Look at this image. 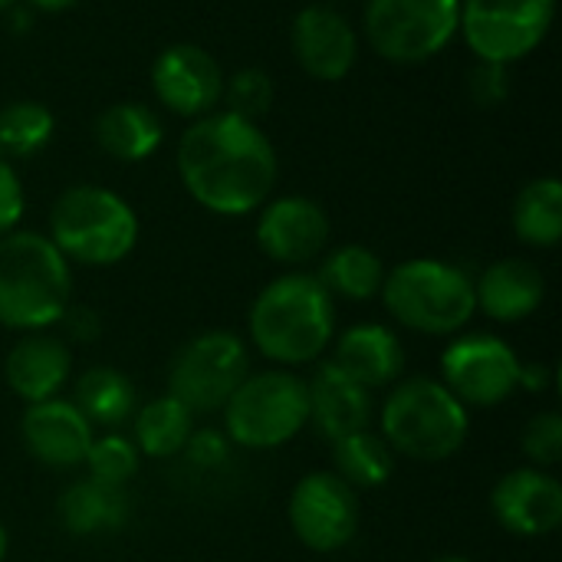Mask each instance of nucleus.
I'll return each mask as SVG.
<instances>
[{
  "label": "nucleus",
  "mask_w": 562,
  "mask_h": 562,
  "mask_svg": "<svg viewBox=\"0 0 562 562\" xmlns=\"http://www.w3.org/2000/svg\"><path fill=\"white\" fill-rule=\"evenodd\" d=\"M290 49L300 69L316 82H342L359 63V36L346 13L310 3L293 16Z\"/></svg>",
  "instance_id": "15"
},
{
  "label": "nucleus",
  "mask_w": 562,
  "mask_h": 562,
  "mask_svg": "<svg viewBox=\"0 0 562 562\" xmlns=\"http://www.w3.org/2000/svg\"><path fill=\"white\" fill-rule=\"evenodd\" d=\"M53 247L82 267H115L138 244V214L102 184H72L49 207Z\"/></svg>",
  "instance_id": "5"
},
{
  "label": "nucleus",
  "mask_w": 562,
  "mask_h": 562,
  "mask_svg": "<svg viewBox=\"0 0 562 562\" xmlns=\"http://www.w3.org/2000/svg\"><path fill=\"white\" fill-rule=\"evenodd\" d=\"M362 26L382 59L398 66L428 63L458 36L461 0H369Z\"/></svg>",
  "instance_id": "8"
},
{
  "label": "nucleus",
  "mask_w": 562,
  "mask_h": 562,
  "mask_svg": "<svg viewBox=\"0 0 562 562\" xmlns=\"http://www.w3.org/2000/svg\"><path fill=\"white\" fill-rule=\"evenodd\" d=\"M20 438L33 461L53 471H72V468H82L95 431L86 422V415L59 395V398L26 405L23 422H20Z\"/></svg>",
  "instance_id": "17"
},
{
  "label": "nucleus",
  "mask_w": 562,
  "mask_h": 562,
  "mask_svg": "<svg viewBox=\"0 0 562 562\" xmlns=\"http://www.w3.org/2000/svg\"><path fill=\"white\" fill-rule=\"evenodd\" d=\"M273 95H277L273 79L260 66H244V69H237L231 76H224L221 102H224L227 112H234L240 119H250V122L263 119L273 109Z\"/></svg>",
  "instance_id": "31"
},
{
  "label": "nucleus",
  "mask_w": 562,
  "mask_h": 562,
  "mask_svg": "<svg viewBox=\"0 0 562 562\" xmlns=\"http://www.w3.org/2000/svg\"><path fill=\"white\" fill-rule=\"evenodd\" d=\"M7 553H10V533H7V527L0 524V562L7 560Z\"/></svg>",
  "instance_id": "36"
},
{
  "label": "nucleus",
  "mask_w": 562,
  "mask_h": 562,
  "mask_svg": "<svg viewBox=\"0 0 562 562\" xmlns=\"http://www.w3.org/2000/svg\"><path fill=\"white\" fill-rule=\"evenodd\" d=\"M491 510L514 537H550L562 524V484L550 471L517 468L494 484Z\"/></svg>",
  "instance_id": "16"
},
{
  "label": "nucleus",
  "mask_w": 562,
  "mask_h": 562,
  "mask_svg": "<svg viewBox=\"0 0 562 562\" xmlns=\"http://www.w3.org/2000/svg\"><path fill=\"white\" fill-rule=\"evenodd\" d=\"M520 356L494 333H458L441 352V382L464 408H497L520 389Z\"/></svg>",
  "instance_id": "11"
},
{
  "label": "nucleus",
  "mask_w": 562,
  "mask_h": 562,
  "mask_svg": "<svg viewBox=\"0 0 562 562\" xmlns=\"http://www.w3.org/2000/svg\"><path fill=\"white\" fill-rule=\"evenodd\" d=\"M514 234L537 250H550L562 240V181L547 175L533 178L514 201Z\"/></svg>",
  "instance_id": "27"
},
{
  "label": "nucleus",
  "mask_w": 562,
  "mask_h": 562,
  "mask_svg": "<svg viewBox=\"0 0 562 562\" xmlns=\"http://www.w3.org/2000/svg\"><path fill=\"white\" fill-rule=\"evenodd\" d=\"M224 431L247 451H273L290 445L310 422L306 382L290 369L247 375L227 398Z\"/></svg>",
  "instance_id": "7"
},
{
  "label": "nucleus",
  "mask_w": 562,
  "mask_h": 562,
  "mask_svg": "<svg viewBox=\"0 0 562 562\" xmlns=\"http://www.w3.org/2000/svg\"><path fill=\"white\" fill-rule=\"evenodd\" d=\"M72 300V267L46 234L10 231L0 237V326L43 333Z\"/></svg>",
  "instance_id": "3"
},
{
  "label": "nucleus",
  "mask_w": 562,
  "mask_h": 562,
  "mask_svg": "<svg viewBox=\"0 0 562 562\" xmlns=\"http://www.w3.org/2000/svg\"><path fill=\"white\" fill-rule=\"evenodd\" d=\"M69 375H72L69 346L56 336H46V333H26L10 349V356L3 362L7 389L26 405L59 398Z\"/></svg>",
  "instance_id": "19"
},
{
  "label": "nucleus",
  "mask_w": 562,
  "mask_h": 562,
  "mask_svg": "<svg viewBox=\"0 0 562 562\" xmlns=\"http://www.w3.org/2000/svg\"><path fill=\"white\" fill-rule=\"evenodd\" d=\"M151 92L168 112L194 122L221 105L224 69L204 46L171 43L151 63Z\"/></svg>",
  "instance_id": "14"
},
{
  "label": "nucleus",
  "mask_w": 562,
  "mask_h": 562,
  "mask_svg": "<svg viewBox=\"0 0 562 562\" xmlns=\"http://www.w3.org/2000/svg\"><path fill=\"white\" fill-rule=\"evenodd\" d=\"M379 435L395 458L441 464L464 448L471 435V415L441 379L418 375L395 382L379 412Z\"/></svg>",
  "instance_id": "4"
},
{
  "label": "nucleus",
  "mask_w": 562,
  "mask_h": 562,
  "mask_svg": "<svg viewBox=\"0 0 562 562\" xmlns=\"http://www.w3.org/2000/svg\"><path fill=\"white\" fill-rule=\"evenodd\" d=\"M23 207H26V198H23L20 175L13 171L10 161L0 158V237L16 231V224L23 217Z\"/></svg>",
  "instance_id": "33"
},
{
  "label": "nucleus",
  "mask_w": 562,
  "mask_h": 562,
  "mask_svg": "<svg viewBox=\"0 0 562 562\" xmlns=\"http://www.w3.org/2000/svg\"><path fill=\"white\" fill-rule=\"evenodd\" d=\"M435 562H471L468 557H441V560H435Z\"/></svg>",
  "instance_id": "37"
},
{
  "label": "nucleus",
  "mask_w": 562,
  "mask_h": 562,
  "mask_svg": "<svg viewBox=\"0 0 562 562\" xmlns=\"http://www.w3.org/2000/svg\"><path fill=\"white\" fill-rule=\"evenodd\" d=\"M557 0H461V26L477 63L514 66L550 33Z\"/></svg>",
  "instance_id": "10"
},
{
  "label": "nucleus",
  "mask_w": 562,
  "mask_h": 562,
  "mask_svg": "<svg viewBox=\"0 0 562 562\" xmlns=\"http://www.w3.org/2000/svg\"><path fill=\"white\" fill-rule=\"evenodd\" d=\"M336 362L346 375H352L369 392L392 389L405 372V349L395 329L379 323H359L346 329L336 342Z\"/></svg>",
  "instance_id": "21"
},
{
  "label": "nucleus",
  "mask_w": 562,
  "mask_h": 562,
  "mask_svg": "<svg viewBox=\"0 0 562 562\" xmlns=\"http://www.w3.org/2000/svg\"><path fill=\"white\" fill-rule=\"evenodd\" d=\"M175 165L184 191L217 217L260 211L280 175L277 148L267 132L227 109H214L181 132Z\"/></svg>",
  "instance_id": "1"
},
{
  "label": "nucleus",
  "mask_w": 562,
  "mask_h": 562,
  "mask_svg": "<svg viewBox=\"0 0 562 562\" xmlns=\"http://www.w3.org/2000/svg\"><path fill=\"white\" fill-rule=\"evenodd\" d=\"M250 375L247 346L227 329H211L188 339L168 369V395L191 415H214L227 405L237 385Z\"/></svg>",
  "instance_id": "9"
},
{
  "label": "nucleus",
  "mask_w": 562,
  "mask_h": 562,
  "mask_svg": "<svg viewBox=\"0 0 562 562\" xmlns=\"http://www.w3.org/2000/svg\"><path fill=\"white\" fill-rule=\"evenodd\" d=\"M13 3H16V0H0V13H7V10H10Z\"/></svg>",
  "instance_id": "38"
},
{
  "label": "nucleus",
  "mask_w": 562,
  "mask_h": 562,
  "mask_svg": "<svg viewBox=\"0 0 562 562\" xmlns=\"http://www.w3.org/2000/svg\"><path fill=\"white\" fill-rule=\"evenodd\" d=\"M56 119L53 112L36 99H16L0 109V158L3 161H23L40 155L53 138Z\"/></svg>",
  "instance_id": "29"
},
{
  "label": "nucleus",
  "mask_w": 562,
  "mask_h": 562,
  "mask_svg": "<svg viewBox=\"0 0 562 562\" xmlns=\"http://www.w3.org/2000/svg\"><path fill=\"white\" fill-rule=\"evenodd\" d=\"M286 517L306 550L339 553L359 533V494L333 471H313L290 491Z\"/></svg>",
  "instance_id": "12"
},
{
  "label": "nucleus",
  "mask_w": 562,
  "mask_h": 562,
  "mask_svg": "<svg viewBox=\"0 0 562 562\" xmlns=\"http://www.w3.org/2000/svg\"><path fill=\"white\" fill-rule=\"evenodd\" d=\"M329 234L333 224L326 207L303 194L270 198L254 227L260 254L280 267H306L319 260L329 247Z\"/></svg>",
  "instance_id": "13"
},
{
  "label": "nucleus",
  "mask_w": 562,
  "mask_h": 562,
  "mask_svg": "<svg viewBox=\"0 0 562 562\" xmlns=\"http://www.w3.org/2000/svg\"><path fill=\"white\" fill-rule=\"evenodd\" d=\"M316 280L326 286V293L349 303H369L382 293L385 283V263L375 250L366 244H342L329 250L316 270Z\"/></svg>",
  "instance_id": "24"
},
{
  "label": "nucleus",
  "mask_w": 562,
  "mask_h": 562,
  "mask_svg": "<svg viewBox=\"0 0 562 562\" xmlns=\"http://www.w3.org/2000/svg\"><path fill=\"white\" fill-rule=\"evenodd\" d=\"M333 464L336 477L346 481L356 494L385 487L395 474V451L385 445V438L372 428L346 435L333 441Z\"/></svg>",
  "instance_id": "26"
},
{
  "label": "nucleus",
  "mask_w": 562,
  "mask_h": 562,
  "mask_svg": "<svg viewBox=\"0 0 562 562\" xmlns=\"http://www.w3.org/2000/svg\"><path fill=\"white\" fill-rule=\"evenodd\" d=\"M92 135H95V145L109 158L135 165V161H148L161 148L165 125H161V119L148 105L125 99V102L105 105L95 115Z\"/></svg>",
  "instance_id": "22"
},
{
  "label": "nucleus",
  "mask_w": 562,
  "mask_h": 562,
  "mask_svg": "<svg viewBox=\"0 0 562 562\" xmlns=\"http://www.w3.org/2000/svg\"><path fill=\"white\" fill-rule=\"evenodd\" d=\"M135 448L145 458H175L194 435V415L171 395L145 402L135 415Z\"/></svg>",
  "instance_id": "28"
},
{
  "label": "nucleus",
  "mask_w": 562,
  "mask_h": 562,
  "mask_svg": "<svg viewBox=\"0 0 562 562\" xmlns=\"http://www.w3.org/2000/svg\"><path fill=\"white\" fill-rule=\"evenodd\" d=\"M56 507H59V524L72 537H95V533L119 530L128 517L125 491L99 484L92 477L69 484Z\"/></svg>",
  "instance_id": "23"
},
{
  "label": "nucleus",
  "mask_w": 562,
  "mask_h": 562,
  "mask_svg": "<svg viewBox=\"0 0 562 562\" xmlns=\"http://www.w3.org/2000/svg\"><path fill=\"white\" fill-rule=\"evenodd\" d=\"M520 451L530 461V468L550 471L562 461V418L557 412H540L527 422L520 435Z\"/></svg>",
  "instance_id": "32"
},
{
  "label": "nucleus",
  "mask_w": 562,
  "mask_h": 562,
  "mask_svg": "<svg viewBox=\"0 0 562 562\" xmlns=\"http://www.w3.org/2000/svg\"><path fill=\"white\" fill-rule=\"evenodd\" d=\"M82 464H86V471H89L92 481L109 484V487H122V491H125V484L138 474L142 454H138V448H135L132 438L109 431V435L92 438V445H89Z\"/></svg>",
  "instance_id": "30"
},
{
  "label": "nucleus",
  "mask_w": 562,
  "mask_h": 562,
  "mask_svg": "<svg viewBox=\"0 0 562 562\" xmlns=\"http://www.w3.org/2000/svg\"><path fill=\"white\" fill-rule=\"evenodd\" d=\"M247 333L263 359L286 369L310 366L336 336V300L316 273H283L250 303Z\"/></svg>",
  "instance_id": "2"
},
{
  "label": "nucleus",
  "mask_w": 562,
  "mask_h": 562,
  "mask_svg": "<svg viewBox=\"0 0 562 562\" xmlns=\"http://www.w3.org/2000/svg\"><path fill=\"white\" fill-rule=\"evenodd\" d=\"M72 405L86 415L92 428L115 431L135 415V385L125 372L112 366H92L76 379Z\"/></svg>",
  "instance_id": "25"
},
{
  "label": "nucleus",
  "mask_w": 562,
  "mask_h": 562,
  "mask_svg": "<svg viewBox=\"0 0 562 562\" xmlns=\"http://www.w3.org/2000/svg\"><path fill=\"white\" fill-rule=\"evenodd\" d=\"M379 296L398 326L422 336H458L477 316L474 280L435 257H415L385 270Z\"/></svg>",
  "instance_id": "6"
},
{
  "label": "nucleus",
  "mask_w": 562,
  "mask_h": 562,
  "mask_svg": "<svg viewBox=\"0 0 562 562\" xmlns=\"http://www.w3.org/2000/svg\"><path fill=\"white\" fill-rule=\"evenodd\" d=\"M510 92V76L507 66H494V63H477L471 72V95L477 105H501Z\"/></svg>",
  "instance_id": "34"
},
{
  "label": "nucleus",
  "mask_w": 562,
  "mask_h": 562,
  "mask_svg": "<svg viewBox=\"0 0 562 562\" xmlns=\"http://www.w3.org/2000/svg\"><path fill=\"white\" fill-rule=\"evenodd\" d=\"M26 3L36 7V10H43V13H63V10L76 7L79 0H26Z\"/></svg>",
  "instance_id": "35"
},
{
  "label": "nucleus",
  "mask_w": 562,
  "mask_h": 562,
  "mask_svg": "<svg viewBox=\"0 0 562 562\" xmlns=\"http://www.w3.org/2000/svg\"><path fill=\"white\" fill-rule=\"evenodd\" d=\"M372 395L375 392L359 385L336 362H326L306 382V398H310L306 425H313L326 441H339L346 435L366 431V428H372V418H375Z\"/></svg>",
  "instance_id": "18"
},
{
  "label": "nucleus",
  "mask_w": 562,
  "mask_h": 562,
  "mask_svg": "<svg viewBox=\"0 0 562 562\" xmlns=\"http://www.w3.org/2000/svg\"><path fill=\"white\" fill-rule=\"evenodd\" d=\"M477 313L494 323H520L530 319L547 300V280L537 263L524 257H504L491 263L481 280H474Z\"/></svg>",
  "instance_id": "20"
}]
</instances>
